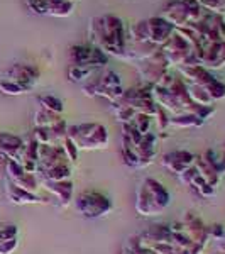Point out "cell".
Wrapping results in <instances>:
<instances>
[{
  "mask_svg": "<svg viewBox=\"0 0 225 254\" xmlns=\"http://www.w3.org/2000/svg\"><path fill=\"white\" fill-rule=\"evenodd\" d=\"M0 92L5 93V95H22V93H27V90L22 88L17 83H12V81H7V80H0Z\"/></svg>",
  "mask_w": 225,
  "mask_h": 254,
  "instance_id": "cb8c5ba5",
  "label": "cell"
},
{
  "mask_svg": "<svg viewBox=\"0 0 225 254\" xmlns=\"http://www.w3.org/2000/svg\"><path fill=\"white\" fill-rule=\"evenodd\" d=\"M2 80L12 81V83H17L22 88H26L27 92H31L36 87L39 80V69L32 64L26 63H15L10 68H7L2 75Z\"/></svg>",
  "mask_w": 225,
  "mask_h": 254,
  "instance_id": "7c38bea8",
  "label": "cell"
},
{
  "mask_svg": "<svg viewBox=\"0 0 225 254\" xmlns=\"http://www.w3.org/2000/svg\"><path fill=\"white\" fill-rule=\"evenodd\" d=\"M219 251L225 254V237H224L222 241H220V244H219Z\"/></svg>",
  "mask_w": 225,
  "mask_h": 254,
  "instance_id": "f546056e",
  "label": "cell"
},
{
  "mask_svg": "<svg viewBox=\"0 0 225 254\" xmlns=\"http://www.w3.org/2000/svg\"><path fill=\"white\" fill-rule=\"evenodd\" d=\"M205 122L196 114H179V116L169 117V127H176V129H190V127H200Z\"/></svg>",
  "mask_w": 225,
  "mask_h": 254,
  "instance_id": "e0dca14e",
  "label": "cell"
},
{
  "mask_svg": "<svg viewBox=\"0 0 225 254\" xmlns=\"http://www.w3.org/2000/svg\"><path fill=\"white\" fill-rule=\"evenodd\" d=\"M161 51L166 55L171 66L181 68V66H195V64H200L191 44L181 34H178L176 31L163 44Z\"/></svg>",
  "mask_w": 225,
  "mask_h": 254,
  "instance_id": "52a82bcc",
  "label": "cell"
},
{
  "mask_svg": "<svg viewBox=\"0 0 225 254\" xmlns=\"http://www.w3.org/2000/svg\"><path fill=\"white\" fill-rule=\"evenodd\" d=\"M130 124L136 127L142 136H146V134L151 132V127H153V117L144 116V114H136V117L132 119V122H130Z\"/></svg>",
  "mask_w": 225,
  "mask_h": 254,
  "instance_id": "7402d4cb",
  "label": "cell"
},
{
  "mask_svg": "<svg viewBox=\"0 0 225 254\" xmlns=\"http://www.w3.org/2000/svg\"><path fill=\"white\" fill-rule=\"evenodd\" d=\"M171 202V195L165 187L153 178H146L137 188L136 210L141 215H159L166 210Z\"/></svg>",
  "mask_w": 225,
  "mask_h": 254,
  "instance_id": "7a4b0ae2",
  "label": "cell"
},
{
  "mask_svg": "<svg viewBox=\"0 0 225 254\" xmlns=\"http://www.w3.org/2000/svg\"><path fill=\"white\" fill-rule=\"evenodd\" d=\"M19 241L10 239V241H0V254H12L17 249Z\"/></svg>",
  "mask_w": 225,
  "mask_h": 254,
  "instance_id": "4316f807",
  "label": "cell"
},
{
  "mask_svg": "<svg viewBox=\"0 0 225 254\" xmlns=\"http://www.w3.org/2000/svg\"><path fill=\"white\" fill-rule=\"evenodd\" d=\"M207 232H208V237H214L217 241H222L225 237V231L224 227L220 224H215V225H210V227H207Z\"/></svg>",
  "mask_w": 225,
  "mask_h": 254,
  "instance_id": "f1b7e54d",
  "label": "cell"
},
{
  "mask_svg": "<svg viewBox=\"0 0 225 254\" xmlns=\"http://www.w3.org/2000/svg\"><path fill=\"white\" fill-rule=\"evenodd\" d=\"M198 61L207 69H220L225 66V39L203 44L198 53Z\"/></svg>",
  "mask_w": 225,
  "mask_h": 254,
  "instance_id": "4fadbf2b",
  "label": "cell"
},
{
  "mask_svg": "<svg viewBox=\"0 0 225 254\" xmlns=\"http://www.w3.org/2000/svg\"><path fill=\"white\" fill-rule=\"evenodd\" d=\"M88 41L107 56L122 61L125 55V24L112 14L93 17L88 26Z\"/></svg>",
  "mask_w": 225,
  "mask_h": 254,
  "instance_id": "6da1fadb",
  "label": "cell"
},
{
  "mask_svg": "<svg viewBox=\"0 0 225 254\" xmlns=\"http://www.w3.org/2000/svg\"><path fill=\"white\" fill-rule=\"evenodd\" d=\"M76 0H27V7L38 15L69 17L75 10Z\"/></svg>",
  "mask_w": 225,
  "mask_h": 254,
  "instance_id": "8fae6325",
  "label": "cell"
},
{
  "mask_svg": "<svg viewBox=\"0 0 225 254\" xmlns=\"http://www.w3.org/2000/svg\"><path fill=\"white\" fill-rule=\"evenodd\" d=\"M208 10L203 9L195 0H173L163 9L161 17L169 22L174 29L193 26V24L202 22Z\"/></svg>",
  "mask_w": 225,
  "mask_h": 254,
  "instance_id": "277c9868",
  "label": "cell"
},
{
  "mask_svg": "<svg viewBox=\"0 0 225 254\" xmlns=\"http://www.w3.org/2000/svg\"><path fill=\"white\" fill-rule=\"evenodd\" d=\"M196 175H198L196 168H195V166H191L190 170H186L185 173L179 175V182H181L183 185H186V187H191V183H193V180H195V176H196Z\"/></svg>",
  "mask_w": 225,
  "mask_h": 254,
  "instance_id": "83f0119b",
  "label": "cell"
},
{
  "mask_svg": "<svg viewBox=\"0 0 225 254\" xmlns=\"http://www.w3.org/2000/svg\"><path fill=\"white\" fill-rule=\"evenodd\" d=\"M136 68L139 75H141V78L146 81V85H151V87L158 85L171 71L169 61H168L166 55L161 49L154 56H151V58L136 63Z\"/></svg>",
  "mask_w": 225,
  "mask_h": 254,
  "instance_id": "9c48e42d",
  "label": "cell"
},
{
  "mask_svg": "<svg viewBox=\"0 0 225 254\" xmlns=\"http://www.w3.org/2000/svg\"><path fill=\"white\" fill-rule=\"evenodd\" d=\"M85 95L90 97H100L110 102V105L120 100V97L124 95V88L120 83V76L112 69H105V71H97L92 76V80H88L87 83H83Z\"/></svg>",
  "mask_w": 225,
  "mask_h": 254,
  "instance_id": "5b68a950",
  "label": "cell"
},
{
  "mask_svg": "<svg viewBox=\"0 0 225 254\" xmlns=\"http://www.w3.org/2000/svg\"><path fill=\"white\" fill-rule=\"evenodd\" d=\"M195 2L208 12H217V14L225 12V0H195Z\"/></svg>",
  "mask_w": 225,
  "mask_h": 254,
  "instance_id": "603a6c76",
  "label": "cell"
},
{
  "mask_svg": "<svg viewBox=\"0 0 225 254\" xmlns=\"http://www.w3.org/2000/svg\"><path fill=\"white\" fill-rule=\"evenodd\" d=\"M17 227L15 225H2L0 227V241L17 239Z\"/></svg>",
  "mask_w": 225,
  "mask_h": 254,
  "instance_id": "d4e9b609",
  "label": "cell"
},
{
  "mask_svg": "<svg viewBox=\"0 0 225 254\" xmlns=\"http://www.w3.org/2000/svg\"><path fill=\"white\" fill-rule=\"evenodd\" d=\"M98 69H92L87 66H78V64H71L68 69V78L73 83H87L88 80H92V76L95 75Z\"/></svg>",
  "mask_w": 225,
  "mask_h": 254,
  "instance_id": "d6986e66",
  "label": "cell"
},
{
  "mask_svg": "<svg viewBox=\"0 0 225 254\" xmlns=\"http://www.w3.org/2000/svg\"><path fill=\"white\" fill-rule=\"evenodd\" d=\"M222 163H224V166H225V154H224V159H222Z\"/></svg>",
  "mask_w": 225,
  "mask_h": 254,
  "instance_id": "4dcf8cb0",
  "label": "cell"
},
{
  "mask_svg": "<svg viewBox=\"0 0 225 254\" xmlns=\"http://www.w3.org/2000/svg\"><path fill=\"white\" fill-rule=\"evenodd\" d=\"M5 193L7 198L10 200L15 205H27V203H48L46 198H41L39 195L31 193L27 190H22L17 185L10 182V180H5Z\"/></svg>",
  "mask_w": 225,
  "mask_h": 254,
  "instance_id": "9a60e30c",
  "label": "cell"
},
{
  "mask_svg": "<svg viewBox=\"0 0 225 254\" xmlns=\"http://www.w3.org/2000/svg\"><path fill=\"white\" fill-rule=\"evenodd\" d=\"M66 137L78 149H105L109 146V132L105 126L98 122H85L69 126Z\"/></svg>",
  "mask_w": 225,
  "mask_h": 254,
  "instance_id": "8992f818",
  "label": "cell"
},
{
  "mask_svg": "<svg viewBox=\"0 0 225 254\" xmlns=\"http://www.w3.org/2000/svg\"><path fill=\"white\" fill-rule=\"evenodd\" d=\"M59 121H63L59 114H53L43 107H39L34 114V126L36 127H53V126L58 124Z\"/></svg>",
  "mask_w": 225,
  "mask_h": 254,
  "instance_id": "ffe728a7",
  "label": "cell"
},
{
  "mask_svg": "<svg viewBox=\"0 0 225 254\" xmlns=\"http://www.w3.org/2000/svg\"><path fill=\"white\" fill-rule=\"evenodd\" d=\"M63 147H64V153H66V156H68L69 161L75 163V161H76V158H78V147L73 144V142L69 141L68 137L63 141Z\"/></svg>",
  "mask_w": 225,
  "mask_h": 254,
  "instance_id": "484cf974",
  "label": "cell"
},
{
  "mask_svg": "<svg viewBox=\"0 0 225 254\" xmlns=\"http://www.w3.org/2000/svg\"><path fill=\"white\" fill-rule=\"evenodd\" d=\"M195 161H196V156L188 151H173V153H168L163 156L161 163L163 166L166 168L168 171L174 175H181L185 173L186 170H190L191 166H195Z\"/></svg>",
  "mask_w": 225,
  "mask_h": 254,
  "instance_id": "5bb4252c",
  "label": "cell"
},
{
  "mask_svg": "<svg viewBox=\"0 0 225 254\" xmlns=\"http://www.w3.org/2000/svg\"><path fill=\"white\" fill-rule=\"evenodd\" d=\"M186 88H188V95H190V98L195 102L196 105H202V107H212V105L215 104V102L212 100V97L208 95L207 90L203 87H200V85L190 83V85H186Z\"/></svg>",
  "mask_w": 225,
  "mask_h": 254,
  "instance_id": "ac0fdd59",
  "label": "cell"
},
{
  "mask_svg": "<svg viewBox=\"0 0 225 254\" xmlns=\"http://www.w3.org/2000/svg\"><path fill=\"white\" fill-rule=\"evenodd\" d=\"M76 210L80 212L83 217L88 219H98V217H105L112 210V203L110 200L100 191L88 190L78 195V198L75 200Z\"/></svg>",
  "mask_w": 225,
  "mask_h": 254,
  "instance_id": "ba28073f",
  "label": "cell"
},
{
  "mask_svg": "<svg viewBox=\"0 0 225 254\" xmlns=\"http://www.w3.org/2000/svg\"><path fill=\"white\" fill-rule=\"evenodd\" d=\"M173 32L174 27L169 22H166L161 15H158V17L139 20L137 24H132V26H125V39L146 41V43L161 48L171 38Z\"/></svg>",
  "mask_w": 225,
  "mask_h": 254,
  "instance_id": "3957f363",
  "label": "cell"
},
{
  "mask_svg": "<svg viewBox=\"0 0 225 254\" xmlns=\"http://www.w3.org/2000/svg\"><path fill=\"white\" fill-rule=\"evenodd\" d=\"M69 61L71 64H78V66L100 69L107 64L109 56L92 44H78L69 48Z\"/></svg>",
  "mask_w": 225,
  "mask_h": 254,
  "instance_id": "30bf717a",
  "label": "cell"
},
{
  "mask_svg": "<svg viewBox=\"0 0 225 254\" xmlns=\"http://www.w3.org/2000/svg\"><path fill=\"white\" fill-rule=\"evenodd\" d=\"M38 102H39V107L46 109L49 112L59 114V116L63 114V102H61L59 98H56L53 95H43L38 98Z\"/></svg>",
  "mask_w": 225,
  "mask_h": 254,
  "instance_id": "44dd1931",
  "label": "cell"
},
{
  "mask_svg": "<svg viewBox=\"0 0 225 254\" xmlns=\"http://www.w3.org/2000/svg\"><path fill=\"white\" fill-rule=\"evenodd\" d=\"M43 185L46 187L48 191H51L53 195L61 202V207H68L73 200V183L66 180V182H48L43 180Z\"/></svg>",
  "mask_w": 225,
  "mask_h": 254,
  "instance_id": "2e32d148",
  "label": "cell"
}]
</instances>
